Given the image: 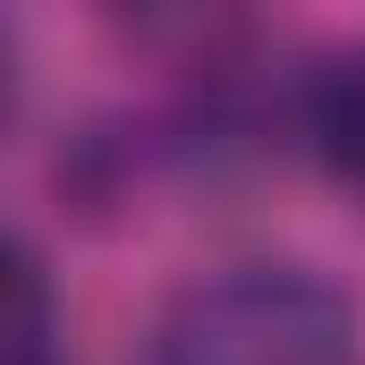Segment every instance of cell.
<instances>
[{
    "label": "cell",
    "instance_id": "cell-1",
    "mask_svg": "<svg viewBox=\"0 0 365 365\" xmlns=\"http://www.w3.org/2000/svg\"><path fill=\"white\" fill-rule=\"evenodd\" d=\"M145 365H357V306L306 264H230L170 297Z\"/></svg>",
    "mask_w": 365,
    "mask_h": 365
},
{
    "label": "cell",
    "instance_id": "cell-2",
    "mask_svg": "<svg viewBox=\"0 0 365 365\" xmlns=\"http://www.w3.org/2000/svg\"><path fill=\"white\" fill-rule=\"evenodd\" d=\"M297 119H306V136H314L323 170H331V179H349V187L365 195V51L323 60V68L306 77Z\"/></svg>",
    "mask_w": 365,
    "mask_h": 365
},
{
    "label": "cell",
    "instance_id": "cell-3",
    "mask_svg": "<svg viewBox=\"0 0 365 365\" xmlns=\"http://www.w3.org/2000/svg\"><path fill=\"white\" fill-rule=\"evenodd\" d=\"M43 365H51V357H43Z\"/></svg>",
    "mask_w": 365,
    "mask_h": 365
}]
</instances>
